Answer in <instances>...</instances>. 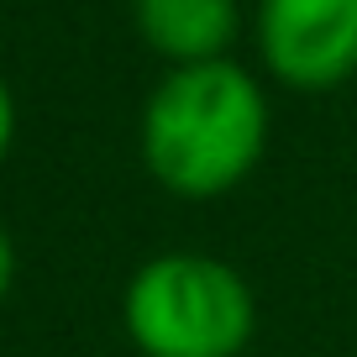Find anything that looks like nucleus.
Masks as SVG:
<instances>
[{
    "label": "nucleus",
    "mask_w": 357,
    "mask_h": 357,
    "mask_svg": "<svg viewBox=\"0 0 357 357\" xmlns=\"http://www.w3.org/2000/svg\"><path fill=\"white\" fill-rule=\"evenodd\" d=\"M273 132L268 89L236 58L168 68L137 121L142 168L174 200H221L257 174Z\"/></svg>",
    "instance_id": "1"
},
{
    "label": "nucleus",
    "mask_w": 357,
    "mask_h": 357,
    "mask_svg": "<svg viewBox=\"0 0 357 357\" xmlns=\"http://www.w3.org/2000/svg\"><path fill=\"white\" fill-rule=\"evenodd\" d=\"M121 331L142 357H247L257 294L215 252H153L121 289Z\"/></svg>",
    "instance_id": "2"
},
{
    "label": "nucleus",
    "mask_w": 357,
    "mask_h": 357,
    "mask_svg": "<svg viewBox=\"0 0 357 357\" xmlns=\"http://www.w3.org/2000/svg\"><path fill=\"white\" fill-rule=\"evenodd\" d=\"M252 37L284 89L321 95L357 74V0H257Z\"/></svg>",
    "instance_id": "3"
},
{
    "label": "nucleus",
    "mask_w": 357,
    "mask_h": 357,
    "mask_svg": "<svg viewBox=\"0 0 357 357\" xmlns=\"http://www.w3.org/2000/svg\"><path fill=\"white\" fill-rule=\"evenodd\" d=\"M132 22L137 37L168 68H190L231 58V43L242 32V6L236 0H132Z\"/></svg>",
    "instance_id": "4"
},
{
    "label": "nucleus",
    "mask_w": 357,
    "mask_h": 357,
    "mask_svg": "<svg viewBox=\"0 0 357 357\" xmlns=\"http://www.w3.org/2000/svg\"><path fill=\"white\" fill-rule=\"evenodd\" d=\"M11 142H16V95H11V84L0 79V163L11 158Z\"/></svg>",
    "instance_id": "5"
},
{
    "label": "nucleus",
    "mask_w": 357,
    "mask_h": 357,
    "mask_svg": "<svg viewBox=\"0 0 357 357\" xmlns=\"http://www.w3.org/2000/svg\"><path fill=\"white\" fill-rule=\"evenodd\" d=\"M11 289H16V242L6 231V221H0V305H6Z\"/></svg>",
    "instance_id": "6"
}]
</instances>
